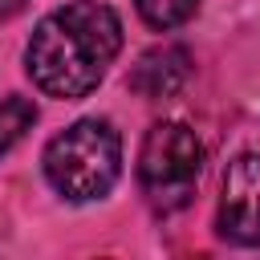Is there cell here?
Returning a JSON list of instances; mask_svg holds the SVG:
<instances>
[{"label":"cell","instance_id":"ba28073f","mask_svg":"<svg viewBox=\"0 0 260 260\" xmlns=\"http://www.w3.org/2000/svg\"><path fill=\"white\" fill-rule=\"evenodd\" d=\"M28 0H0V20H8V16H16L20 8H24Z\"/></svg>","mask_w":260,"mask_h":260},{"label":"cell","instance_id":"3957f363","mask_svg":"<svg viewBox=\"0 0 260 260\" xmlns=\"http://www.w3.org/2000/svg\"><path fill=\"white\" fill-rule=\"evenodd\" d=\"M203 171V142L183 122H158L146 130L138 150V183L146 203L158 215H171L191 203Z\"/></svg>","mask_w":260,"mask_h":260},{"label":"cell","instance_id":"6da1fadb","mask_svg":"<svg viewBox=\"0 0 260 260\" xmlns=\"http://www.w3.org/2000/svg\"><path fill=\"white\" fill-rule=\"evenodd\" d=\"M118 49L122 20L114 16V8L98 0H73L37 24L24 49V69L41 93L73 102L98 89Z\"/></svg>","mask_w":260,"mask_h":260},{"label":"cell","instance_id":"8992f818","mask_svg":"<svg viewBox=\"0 0 260 260\" xmlns=\"http://www.w3.org/2000/svg\"><path fill=\"white\" fill-rule=\"evenodd\" d=\"M32 122H37V106L28 98H20V93H8L0 102V154H8L24 138V130Z\"/></svg>","mask_w":260,"mask_h":260},{"label":"cell","instance_id":"277c9868","mask_svg":"<svg viewBox=\"0 0 260 260\" xmlns=\"http://www.w3.org/2000/svg\"><path fill=\"white\" fill-rule=\"evenodd\" d=\"M215 223L232 244L260 248V154H240L228 167Z\"/></svg>","mask_w":260,"mask_h":260},{"label":"cell","instance_id":"5b68a950","mask_svg":"<svg viewBox=\"0 0 260 260\" xmlns=\"http://www.w3.org/2000/svg\"><path fill=\"white\" fill-rule=\"evenodd\" d=\"M191 65H187V53L183 49H150L138 65H134V77L130 85L142 93V98H171L183 81H187Z\"/></svg>","mask_w":260,"mask_h":260},{"label":"cell","instance_id":"52a82bcc","mask_svg":"<svg viewBox=\"0 0 260 260\" xmlns=\"http://www.w3.org/2000/svg\"><path fill=\"white\" fill-rule=\"evenodd\" d=\"M134 8H138V16L150 24V28H179V24H187L191 16H195V8H199V0H134Z\"/></svg>","mask_w":260,"mask_h":260},{"label":"cell","instance_id":"7a4b0ae2","mask_svg":"<svg viewBox=\"0 0 260 260\" xmlns=\"http://www.w3.org/2000/svg\"><path fill=\"white\" fill-rule=\"evenodd\" d=\"M122 171V138L102 118H81L45 146V175L69 203L102 199Z\"/></svg>","mask_w":260,"mask_h":260}]
</instances>
